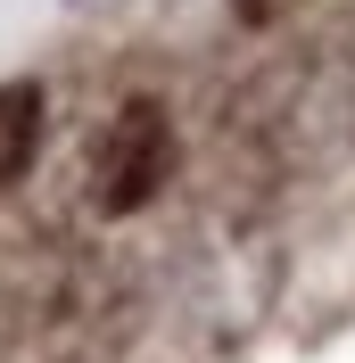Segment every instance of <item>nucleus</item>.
<instances>
[{
    "instance_id": "f257e3e1",
    "label": "nucleus",
    "mask_w": 355,
    "mask_h": 363,
    "mask_svg": "<svg viewBox=\"0 0 355 363\" xmlns=\"http://www.w3.org/2000/svg\"><path fill=\"white\" fill-rule=\"evenodd\" d=\"M231 140L273 182H331L339 165H355V58L273 50L231 91Z\"/></svg>"
},
{
    "instance_id": "f03ea898",
    "label": "nucleus",
    "mask_w": 355,
    "mask_h": 363,
    "mask_svg": "<svg viewBox=\"0 0 355 363\" xmlns=\"http://www.w3.org/2000/svg\"><path fill=\"white\" fill-rule=\"evenodd\" d=\"M174 157H182V140H174L165 99H124L108 116L99 149H91V206L99 215H141L174 182Z\"/></svg>"
},
{
    "instance_id": "7ed1b4c3",
    "label": "nucleus",
    "mask_w": 355,
    "mask_h": 363,
    "mask_svg": "<svg viewBox=\"0 0 355 363\" xmlns=\"http://www.w3.org/2000/svg\"><path fill=\"white\" fill-rule=\"evenodd\" d=\"M42 83L33 74H17V83H0V190H17L25 174H33V157H42Z\"/></svg>"
},
{
    "instance_id": "20e7f679",
    "label": "nucleus",
    "mask_w": 355,
    "mask_h": 363,
    "mask_svg": "<svg viewBox=\"0 0 355 363\" xmlns=\"http://www.w3.org/2000/svg\"><path fill=\"white\" fill-rule=\"evenodd\" d=\"M289 9H297V0H231V17H240V25H256V33L289 25Z\"/></svg>"
}]
</instances>
